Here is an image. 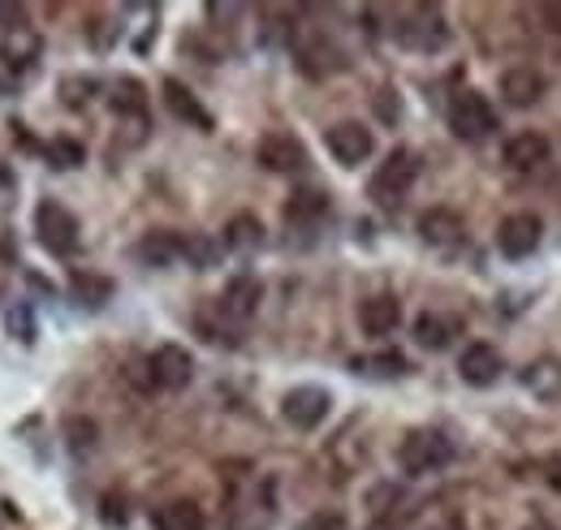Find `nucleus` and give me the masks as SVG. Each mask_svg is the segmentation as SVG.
<instances>
[{
  "label": "nucleus",
  "mask_w": 561,
  "mask_h": 530,
  "mask_svg": "<svg viewBox=\"0 0 561 530\" xmlns=\"http://www.w3.org/2000/svg\"><path fill=\"white\" fill-rule=\"evenodd\" d=\"M147 376H151L156 389L178 393V389L191 384V376H195V358H191L182 345H160V349L147 358Z\"/></svg>",
  "instance_id": "nucleus-8"
},
{
  "label": "nucleus",
  "mask_w": 561,
  "mask_h": 530,
  "mask_svg": "<svg viewBox=\"0 0 561 530\" xmlns=\"http://www.w3.org/2000/svg\"><path fill=\"white\" fill-rule=\"evenodd\" d=\"M182 260H191L195 267H211L220 260V246H216L211 238H199V233H195V238H186V255H182Z\"/></svg>",
  "instance_id": "nucleus-29"
},
{
  "label": "nucleus",
  "mask_w": 561,
  "mask_h": 530,
  "mask_svg": "<svg viewBox=\"0 0 561 530\" xmlns=\"http://www.w3.org/2000/svg\"><path fill=\"white\" fill-rule=\"evenodd\" d=\"M255 160H260L268 173H302V169H307V147H302L294 134L273 130L260 138Z\"/></svg>",
  "instance_id": "nucleus-9"
},
{
  "label": "nucleus",
  "mask_w": 561,
  "mask_h": 530,
  "mask_svg": "<svg viewBox=\"0 0 561 530\" xmlns=\"http://www.w3.org/2000/svg\"><path fill=\"white\" fill-rule=\"evenodd\" d=\"M449 130L458 134L462 142H484V138H492V130H496V108L489 104V95H480V91L454 95V104H449Z\"/></svg>",
  "instance_id": "nucleus-4"
},
{
  "label": "nucleus",
  "mask_w": 561,
  "mask_h": 530,
  "mask_svg": "<svg viewBox=\"0 0 561 530\" xmlns=\"http://www.w3.org/2000/svg\"><path fill=\"white\" fill-rule=\"evenodd\" d=\"M264 242V224L255 220V216H233L229 224H225V246H233V251H251V246H260Z\"/></svg>",
  "instance_id": "nucleus-25"
},
{
  "label": "nucleus",
  "mask_w": 561,
  "mask_h": 530,
  "mask_svg": "<svg viewBox=\"0 0 561 530\" xmlns=\"http://www.w3.org/2000/svg\"><path fill=\"white\" fill-rule=\"evenodd\" d=\"M540 238H545V224H540V216H531V211H510V216L496 224V251H501L505 260H527V255L540 246Z\"/></svg>",
  "instance_id": "nucleus-6"
},
{
  "label": "nucleus",
  "mask_w": 561,
  "mask_h": 530,
  "mask_svg": "<svg viewBox=\"0 0 561 530\" xmlns=\"http://www.w3.org/2000/svg\"><path fill=\"white\" fill-rule=\"evenodd\" d=\"M549 160V138L540 130H518L514 138H505L501 147V164L514 169V173H531Z\"/></svg>",
  "instance_id": "nucleus-12"
},
{
  "label": "nucleus",
  "mask_w": 561,
  "mask_h": 530,
  "mask_svg": "<svg viewBox=\"0 0 561 530\" xmlns=\"http://www.w3.org/2000/svg\"><path fill=\"white\" fill-rule=\"evenodd\" d=\"M540 18H545V22H549V26H553V31L561 35V0H549V4H540Z\"/></svg>",
  "instance_id": "nucleus-32"
},
{
  "label": "nucleus",
  "mask_w": 561,
  "mask_h": 530,
  "mask_svg": "<svg viewBox=\"0 0 561 530\" xmlns=\"http://www.w3.org/2000/svg\"><path fill=\"white\" fill-rule=\"evenodd\" d=\"M324 147L333 151L337 164L354 169V164H363V160L376 151V138H371V130H367L363 122H337L333 130L324 134Z\"/></svg>",
  "instance_id": "nucleus-10"
},
{
  "label": "nucleus",
  "mask_w": 561,
  "mask_h": 530,
  "mask_svg": "<svg viewBox=\"0 0 561 530\" xmlns=\"http://www.w3.org/2000/svg\"><path fill=\"white\" fill-rule=\"evenodd\" d=\"M35 238H39V246H44L48 255L66 260V255L78 251L82 229H78V220H73V211L66 207V203L44 199L39 207H35Z\"/></svg>",
  "instance_id": "nucleus-2"
},
{
  "label": "nucleus",
  "mask_w": 561,
  "mask_h": 530,
  "mask_svg": "<svg viewBox=\"0 0 561 530\" xmlns=\"http://www.w3.org/2000/svg\"><path fill=\"white\" fill-rule=\"evenodd\" d=\"M329 410H333V398H329V389H320V384H298V389H289V393L280 398L285 423L298 427V431H316V427L329 418Z\"/></svg>",
  "instance_id": "nucleus-5"
},
{
  "label": "nucleus",
  "mask_w": 561,
  "mask_h": 530,
  "mask_svg": "<svg viewBox=\"0 0 561 530\" xmlns=\"http://www.w3.org/2000/svg\"><path fill=\"white\" fill-rule=\"evenodd\" d=\"M415 177H420V160H415V151L398 147V151H389L385 164L371 173V199L380 203V207H398V203L411 195Z\"/></svg>",
  "instance_id": "nucleus-3"
},
{
  "label": "nucleus",
  "mask_w": 561,
  "mask_h": 530,
  "mask_svg": "<svg viewBox=\"0 0 561 530\" xmlns=\"http://www.w3.org/2000/svg\"><path fill=\"white\" fill-rule=\"evenodd\" d=\"M164 104H169V113L178 117V122H186V126H195V130H211V113L191 95V87H182L178 78H164Z\"/></svg>",
  "instance_id": "nucleus-18"
},
{
  "label": "nucleus",
  "mask_w": 561,
  "mask_h": 530,
  "mask_svg": "<svg viewBox=\"0 0 561 530\" xmlns=\"http://www.w3.org/2000/svg\"><path fill=\"white\" fill-rule=\"evenodd\" d=\"M545 479H549V487H553V492H561V458L549 462V474H545Z\"/></svg>",
  "instance_id": "nucleus-33"
},
{
  "label": "nucleus",
  "mask_w": 561,
  "mask_h": 530,
  "mask_svg": "<svg viewBox=\"0 0 561 530\" xmlns=\"http://www.w3.org/2000/svg\"><path fill=\"white\" fill-rule=\"evenodd\" d=\"M462 216L454 211V207H427L420 216V238L427 242V246H458L462 242Z\"/></svg>",
  "instance_id": "nucleus-17"
},
{
  "label": "nucleus",
  "mask_w": 561,
  "mask_h": 530,
  "mask_svg": "<svg viewBox=\"0 0 561 530\" xmlns=\"http://www.w3.org/2000/svg\"><path fill=\"white\" fill-rule=\"evenodd\" d=\"M48 160H53V169H78L82 164V142H73V138L48 142Z\"/></svg>",
  "instance_id": "nucleus-28"
},
{
  "label": "nucleus",
  "mask_w": 561,
  "mask_h": 530,
  "mask_svg": "<svg viewBox=\"0 0 561 530\" xmlns=\"http://www.w3.org/2000/svg\"><path fill=\"white\" fill-rule=\"evenodd\" d=\"M354 371L363 376H402L407 371V358L402 354H376V358H354Z\"/></svg>",
  "instance_id": "nucleus-27"
},
{
  "label": "nucleus",
  "mask_w": 561,
  "mask_h": 530,
  "mask_svg": "<svg viewBox=\"0 0 561 530\" xmlns=\"http://www.w3.org/2000/svg\"><path fill=\"white\" fill-rule=\"evenodd\" d=\"M260 302H264V285H260L255 276H233V280L225 285L216 311H220L229 324H247V320L260 311Z\"/></svg>",
  "instance_id": "nucleus-11"
},
{
  "label": "nucleus",
  "mask_w": 561,
  "mask_h": 530,
  "mask_svg": "<svg viewBox=\"0 0 561 530\" xmlns=\"http://www.w3.org/2000/svg\"><path fill=\"white\" fill-rule=\"evenodd\" d=\"M186 255V233H173V229H156V233H142V242L135 246V260L147 267H169Z\"/></svg>",
  "instance_id": "nucleus-15"
},
{
  "label": "nucleus",
  "mask_w": 561,
  "mask_h": 530,
  "mask_svg": "<svg viewBox=\"0 0 561 530\" xmlns=\"http://www.w3.org/2000/svg\"><path fill=\"white\" fill-rule=\"evenodd\" d=\"M70 436H73L70 445H73V449H78V453L95 445V427H91V423H78V418H73V423H70Z\"/></svg>",
  "instance_id": "nucleus-31"
},
{
  "label": "nucleus",
  "mask_w": 561,
  "mask_h": 530,
  "mask_svg": "<svg viewBox=\"0 0 561 530\" xmlns=\"http://www.w3.org/2000/svg\"><path fill=\"white\" fill-rule=\"evenodd\" d=\"M523 389L540 401H561V362L558 358H536L523 367Z\"/></svg>",
  "instance_id": "nucleus-20"
},
{
  "label": "nucleus",
  "mask_w": 561,
  "mask_h": 530,
  "mask_svg": "<svg viewBox=\"0 0 561 530\" xmlns=\"http://www.w3.org/2000/svg\"><path fill=\"white\" fill-rule=\"evenodd\" d=\"M9 332H13L18 341H26V345L35 341V315H31V307H26V302H18V307L9 311Z\"/></svg>",
  "instance_id": "nucleus-30"
},
{
  "label": "nucleus",
  "mask_w": 561,
  "mask_h": 530,
  "mask_svg": "<svg viewBox=\"0 0 561 530\" xmlns=\"http://www.w3.org/2000/svg\"><path fill=\"white\" fill-rule=\"evenodd\" d=\"M398 462L407 474H432V470H445L454 462V440L436 427H415L407 431V440L398 445Z\"/></svg>",
  "instance_id": "nucleus-1"
},
{
  "label": "nucleus",
  "mask_w": 561,
  "mask_h": 530,
  "mask_svg": "<svg viewBox=\"0 0 561 530\" xmlns=\"http://www.w3.org/2000/svg\"><path fill=\"white\" fill-rule=\"evenodd\" d=\"M501 371H505V362H501V354L484 345V341H476V345H467L462 349V358H458V376L471 384V389H489L501 380Z\"/></svg>",
  "instance_id": "nucleus-14"
},
{
  "label": "nucleus",
  "mask_w": 561,
  "mask_h": 530,
  "mask_svg": "<svg viewBox=\"0 0 561 530\" xmlns=\"http://www.w3.org/2000/svg\"><path fill=\"white\" fill-rule=\"evenodd\" d=\"M298 69L311 73V78H324V73L342 69V53L333 48V39H324V35L316 31V35H307V39H298Z\"/></svg>",
  "instance_id": "nucleus-19"
},
{
  "label": "nucleus",
  "mask_w": 561,
  "mask_h": 530,
  "mask_svg": "<svg viewBox=\"0 0 561 530\" xmlns=\"http://www.w3.org/2000/svg\"><path fill=\"white\" fill-rule=\"evenodd\" d=\"M151 527L156 530H208V518L195 500H169L151 514Z\"/></svg>",
  "instance_id": "nucleus-21"
},
{
  "label": "nucleus",
  "mask_w": 561,
  "mask_h": 530,
  "mask_svg": "<svg viewBox=\"0 0 561 530\" xmlns=\"http://www.w3.org/2000/svg\"><path fill=\"white\" fill-rule=\"evenodd\" d=\"M70 293H73V302H78V307L100 311V307L113 298V280H108V276H95V272H73Z\"/></svg>",
  "instance_id": "nucleus-22"
},
{
  "label": "nucleus",
  "mask_w": 561,
  "mask_h": 530,
  "mask_svg": "<svg viewBox=\"0 0 561 530\" xmlns=\"http://www.w3.org/2000/svg\"><path fill=\"white\" fill-rule=\"evenodd\" d=\"M523 530H553L549 522H531V527H523Z\"/></svg>",
  "instance_id": "nucleus-34"
},
{
  "label": "nucleus",
  "mask_w": 561,
  "mask_h": 530,
  "mask_svg": "<svg viewBox=\"0 0 561 530\" xmlns=\"http://www.w3.org/2000/svg\"><path fill=\"white\" fill-rule=\"evenodd\" d=\"M398 324H402V307L393 293H371L358 302V329L367 336H389Z\"/></svg>",
  "instance_id": "nucleus-16"
},
{
  "label": "nucleus",
  "mask_w": 561,
  "mask_h": 530,
  "mask_svg": "<svg viewBox=\"0 0 561 530\" xmlns=\"http://www.w3.org/2000/svg\"><path fill=\"white\" fill-rule=\"evenodd\" d=\"M398 39L407 44V48H420V53H436V48H445L449 44V26H445V18L436 13V9H411V18L407 22H398Z\"/></svg>",
  "instance_id": "nucleus-7"
},
{
  "label": "nucleus",
  "mask_w": 561,
  "mask_h": 530,
  "mask_svg": "<svg viewBox=\"0 0 561 530\" xmlns=\"http://www.w3.org/2000/svg\"><path fill=\"white\" fill-rule=\"evenodd\" d=\"M496 91H501V100H505L510 108H536V104L545 100V78H540L536 69L514 66L496 78Z\"/></svg>",
  "instance_id": "nucleus-13"
},
{
  "label": "nucleus",
  "mask_w": 561,
  "mask_h": 530,
  "mask_svg": "<svg viewBox=\"0 0 561 530\" xmlns=\"http://www.w3.org/2000/svg\"><path fill=\"white\" fill-rule=\"evenodd\" d=\"M329 211V195L324 191H298L285 203V220L289 224H307V220H320Z\"/></svg>",
  "instance_id": "nucleus-24"
},
{
  "label": "nucleus",
  "mask_w": 561,
  "mask_h": 530,
  "mask_svg": "<svg viewBox=\"0 0 561 530\" xmlns=\"http://www.w3.org/2000/svg\"><path fill=\"white\" fill-rule=\"evenodd\" d=\"M113 108L117 113H130V117H147V95H142V82L135 78H122L117 87H113Z\"/></svg>",
  "instance_id": "nucleus-26"
},
{
  "label": "nucleus",
  "mask_w": 561,
  "mask_h": 530,
  "mask_svg": "<svg viewBox=\"0 0 561 530\" xmlns=\"http://www.w3.org/2000/svg\"><path fill=\"white\" fill-rule=\"evenodd\" d=\"M458 336V320H449V315H420L415 320V341H420L423 349H445L449 341Z\"/></svg>",
  "instance_id": "nucleus-23"
}]
</instances>
